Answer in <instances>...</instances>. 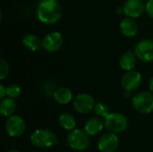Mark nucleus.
Here are the masks:
<instances>
[{"mask_svg": "<svg viewBox=\"0 0 153 152\" xmlns=\"http://www.w3.org/2000/svg\"><path fill=\"white\" fill-rule=\"evenodd\" d=\"M15 110H16V103L13 99L6 97V98L1 99L0 112L3 116H5L8 118L14 115Z\"/></svg>", "mask_w": 153, "mask_h": 152, "instance_id": "a211bd4d", "label": "nucleus"}, {"mask_svg": "<svg viewBox=\"0 0 153 152\" xmlns=\"http://www.w3.org/2000/svg\"><path fill=\"white\" fill-rule=\"evenodd\" d=\"M68 146L75 151H83L91 145L90 135L82 129H74L67 135Z\"/></svg>", "mask_w": 153, "mask_h": 152, "instance_id": "7ed1b4c3", "label": "nucleus"}, {"mask_svg": "<svg viewBox=\"0 0 153 152\" xmlns=\"http://www.w3.org/2000/svg\"><path fill=\"white\" fill-rule=\"evenodd\" d=\"M136 56L134 53L131 51H126L125 52L119 60V65L121 69H123L126 72L133 71V69L136 65Z\"/></svg>", "mask_w": 153, "mask_h": 152, "instance_id": "dca6fc26", "label": "nucleus"}, {"mask_svg": "<svg viewBox=\"0 0 153 152\" xmlns=\"http://www.w3.org/2000/svg\"><path fill=\"white\" fill-rule=\"evenodd\" d=\"M63 43V35L58 31H51L43 38L42 47L48 53H55L62 47Z\"/></svg>", "mask_w": 153, "mask_h": 152, "instance_id": "0eeeda50", "label": "nucleus"}, {"mask_svg": "<svg viewBox=\"0 0 153 152\" xmlns=\"http://www.w3.org/2000/svg\"><path fill=\"white\" fill-rule=\"evenodd\" d=\"M104 127V121H102V119L98 116L90 117L84 124V131L90 136H95L99 134Z\"/></svg>", "mask_w": 153, "mask_h": 152, "instance_id": "ddd939ff", "label": "nucleus"}, {"mask_svg": "<svg viewBox=\"0 0 153 152\" xmlns=\"http://www.w3.org/2000/svg\"><path fill=\"white\" fill-rule=\"evenodd\" d=\"M124 13L129 18L140 17L146 9L144 0H126L124 4Z\"/></svg>", "mask_w": 153, "mask_h": 152, "instance_id": "9b49d317", "label": "nucleus"}, {"mask_svg": "<svg viewBox=\"0 0 153 152\" xmlns=\"http://www.w3.org/2000/svg\"><path fill=\"white\" fill-rule=\"evenodd\" d=\"M119 146V139L117 134L108 133L100 137L98 149L100 152H115Z\"/></svg>", "mask_w": 153, "mask_h": 152, "instance_id": "f8f14e48", "label": "nucleus"}, {"mask_svg": "<svg viewBox=\"0 0 153 152\" xmlns=\"http://www.w3.org/2000/svg\"><path fill=\"white\" fill-rule=\"evenodd\" d=\"M6 152H19L18 151H16V150H10V151H7Z\"/></svg>", "mask_w": 153, "mask_h": 152, "instance_id": "cd10ccee", "label": "nucleus"}, {"mask_svg": "<svg viewBox=\"0 0 153 152\" xmlns=\"http://www.w3.org/2000/svg\"><path fill=\"white\" fill-rule=\"evenodd\" d=\"M23 46L30 51H38L42 47V40L35 34H26L22 39Z\"/></svg>", "mask_w": 153, "mask_h": 152, "instance_id": "f3484780", "label": "nucleus"}, {"mask_svg": "<svg viewBox=\"0 0 153 152\" xmlns=\"http://www.w3.org/2000/svg\"><path fill=\"white\" fill-rule=\"evenodd\" d=\"M9 73V65L4 58H0V80H4Z\"/></svg>", "mask_w": 153, "mask_h": 152, "instance_id": "4be33fe9", "label": "nucleus"}, {"mask_svg": "<svg viewBox=\"0 0 153 152\" xmlns=\"http://www.w3.org/2000/svg\"><path fill=\"white\" fill-rule=\"evenodd\" d=\"M22 94V88L16 83H11L6 87V97L10 99H16Z\"/></svg>", "mask_w": 153, "mask_h": 152, "instance_id": "412c9836", "label": "nucleus"}, {"mask_svg": "<svg viewBox=\"0 0 153 152\" xmlns=\"http://www.w3.org/2000/svg\"><path fill=\"white\" fill-rule=\"evenodd\" d=\"M36 12L38 19L44 24H54L62 16V7L58 0H40Z\"/></svg>", "mask_w": 153, "mask_h": 152, "instance_id": "f257e3e1", "label": "nucleus"}, {"mask_svg": "<svg viewBox=\"0 0 153 152\" xmlns=\"http://www.w3.org/2000/svg\"><path fill=\"white\" fill-rule=\"evenodd\" d=\"M125 97H126V98H130V91H126V92H125Z\"/></svg>", "mask_w": 153, "mask_h": 152, "instance_id": "bb28decb", "label": "nucleus"}, {"mask_svg": "<svg viewBox=\"0 0 153 152\" xmlns=\"http://www.w3.org/2000/svg\"><path fill=\"white\" fill-rule=\"evenodd\" d=\"M58 123L63 129L70 132L74 130L76 126L75 118L69 113H63L58 118Z\"/></svg>", "mask_w": 153, "mask_h": 152, "instance_id": "6ab92c4d", "label": "nucleus"}, {"mask_svg": "<svg viewBox=\"0 0 153 152\" xmlns=\"http://www.w3.org/2000/svg\"><path fill=\"white\" fill-rule=\"evenodd\" d=\"M148 1H149V0H148Z\"/></svg>", "mask_w": 153, "mask_h": 152, "instance_id": "c85d7f7f", "label": "nucleus"}, {"mask_svg": "<svg viewBox=\"0 0 153 152\" xmlns=\"http://www.w3.org/2000/svg\"><path fill=\"white\" fill-rule=\"evenodd\" d=\"M6 96V87H4L2 83L0 84V99H3Z\"/></svg>", "mask_w": 153, "mask_h": 152, "instance_id": "b1692460", "label": "nucleus"}, {"mask_svg": "<svg viewBox=\"0 0 153 152\" xmlns=\"http://www.w3.org/2000/svg\"><path fill=\"white\" fill-rule=\"evenodd\" d=\"M132 106L140 114H149L153 111V94L151 91H143L135 95Z\"/></svg>", "mask_w": 153, "mask_h": 152, "instance_id": "39448f33", "label": "nucleus"}, {"mask_svg": "<svg viewBox=\"0 0 153 152\" xmlns=\"http://www.w3.org/2000/svg\"><path fill=\"white\" fill-rule=\"evenodd\" d=\"M149 89H150V91L153 93V77L150 80V82H149Z\"/></svg>", "mask_w": 153, "mask_h": 152, "instance_id": "393cba45", "label": "nucleus"}, {"mask_svg": "<svg viewBox=\"0 0 153 152\" xmlns=\"http://www.w3.org/2000/svg\"><path fill=\"white\" fill-rule=\"evenodd\" d=\"M143 82V76L142 74L137 71H129L126 72L121 80L122 87L126 91H132L140 87Z\"/></svg>", "mask_w": 153, "mask_h": 152, "instance_id": "9d476101", "label": "nucleus"}, {"mask_svg": "<svg viewBox=\"0 0 153 152\" xmlns=\"http://www.w3.org/2000/svg\"><path fill=\"white\" fill-rule=\"evenodd\" d=\"M95 100L93 97L87 93H82L77 95L73 101L74 109L80 114H87L94 109Z\"/></svg>", "mask_w": 153, "mask_h": 152, "instance_id": "6e6552de", "label": "nucleus"}, {"mask_svg": "<svg viewBox=\"0 0 153 152\" xmlns=\"http://www.w3.org/2000/svg\"><path fill=\"white\" fill-rule=\"evenodd\" d=\"M4 129L6 133L10 137L17 138L24 133L26 129V125L24 120L20 116L13 115L7 118L4 125Z\"/></svg>", "mask_w": 153, "mask_h": 152, "instance_id": "423d86ee", "label": "nucleus"}, {"mask_svg": "<svg viewBox=\"0 0 153 152\" xmlns=\"http://www.w3.org/2000/svg\"><path fill=\"white\" fill-rule=\"evenodd\" d=\"M122 13H124V7L119 6V7L117 8V13H118V14H121Z\"/></svg>", "mask_w": 153, "mask_h": 152, "instance_id": "a878e982", "label": "nucleus"}, {"mask_svg": "<svg viewBox=\"0 0 153 152\" xmlns=\"http://www.w3.org/2000/svg\"><path fill=\"white\" fill-rule=\"evenodd\" d=\"M136 57L145 63H150L153 61V40L143 39L141 40L134 47V52Z\"/></svg>", "mask_w": 153, "mask_h": 152, "instance_id": "1a4fd4ad", "label": "nucleus"}, {"mask_svg": "<svg viewBox=\"0 0 153 152\" xmlns=\"http://www.w3.org/2000/svg\"><path fill=\"white\" fill-rule=\"evenodd\" d=\"M53 98L60 105H67L73 99L72 91L66 87H60L53 92Z\"/></svg>", "mask_w": 153, "mask_h": 152, "instance_id": "2eb2a0df", "label": "nucleus"}, {"mask_svg": "<svg viewBox=\"0 0 153 152\" xmlns=\"http://www.w3.org/2000/svg\"><path fill=\"white\" fill-rule=\"evenodd\" d=\"M146 12L148 13V15L153 19V0H149L146 3Z\"/></svg>", "mask_w": 153, "mask_h": 152, "instance_id": "5701e85b", "label": "nucleus"}, {"mask_svg": "<svg viewBox=\"0 0 153 152\" xmlns=\"http://www.w3.org/2000/svg\"><path fill=\"white\" fill-rule=\"evenodd\" d=\"M93 111H94L96 116L100 117V118H105L106 116H108L110 114L108 106L105 102H102V101H100L95 104Z\"/></svg>", "mask_w": 153, "mask_h": 152, "instance_id": "aec40b11", "label": "nucleus"}, {"mask_svg": "<svg viewBox=\"0 0 153 152\" xmlns=\"http://www.w3.org/2000/svg\"><path fill=\"white\" fill-rule=\"evenodd\" d=\"M30 142L39 149H48L57 143L56 135L48 129H37L30 135Z\"/></svg>", "mask_w": 153, "mask_h": 152, "instance_id": "f03ea898", "label": "nucleus"}, {"mask_svg": "<svg viewBox=\"0 0 153 152\" xmlns=\"http://www.w3.org/2000/svg\"><path fill=\"white\" fill-rule=\"evenodd\" d=\"M105 128L111 133H120L126 130L128 126V120L126 116L121 113H110L104 118Z\"/></svg>", "mask_w": 153, "mask_h": 152, "instance_id": "20e7f679", "label": "nucleus"}, {"mask_svg": "<svg viewBox=\"0 0 153 152\" xmlns=\"http://www.w3.org/2000/svg\"><path fill=\"white\" fill-rule=\"evenodd\" d=\"M121 32L127 38L134 37L138 32V25L132 18H125L120 22Z\"/></svg>", "mask_w": 153, "mask_h": 152, "instance_id": "4468645a", "label": "nucleus"}]
</instances>
